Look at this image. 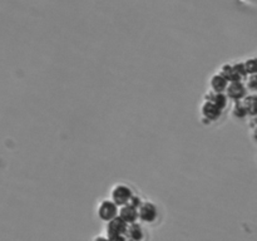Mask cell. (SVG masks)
<instances>
[{
  "mask_svg": "<svg viewBox=\"0 0 257 241\" xmlns=\"http://www.w3.org/2000/svg\"><path fill=\"white\" fill-rule=\"evenodd\" d=\"M232 114L233 117L238 118V119H242V118L247 117V112H246L245 107H243L242 100H236L235 105H233Z\"/></svg>",
  "mask_w": 257,
  "mask_h": 241,
  "instance_id": "12",
  "label": "cell"
},
{
  "mask_svg": "<svg viewBox=\"0 0 257 241\" xmlns=\"http://www.w3.org/2000/svg\"><path fill=\"white\" fill-rule=\"evenodd\" d=\"M125 230H127V223H125L122 218L118 217V216L113 218V220L108 221V225H107L108 238L124 235Z\"/></svg>",
  "mask_w": 257,
  "mask_h": 241,
  "instance_id": "6",
  "label": "cell"
},
{
  "mask_svg": "<svg viewBox=\"0 0 257 241\" xmlns=\"http://www.w3.org/2000/svg\"><path fill=\"white\" fill-rule=\"evenodd\" d=\"M211 84V92L215 93H225L226 88H227L228 80L223 77L221 73H216V74L212 75L210 80Z\"/></svg>",
  "mask_w": 257,
  "mask_h": 241,
  "instance_id": "9",
  "label": "cell"
},
{
  "mask_svg": "<svg viewBox=\"0 0 257 241\" xmlns=\"http://www.w3.org/2000/svg\"><path fill=\"white\" fill-rule=\"evenodd\" d=\"M132 196L133 191L131 190V187H128L127 185H123V183L114 186V188L112 190V201L117 206L127 205Z\"/></svg>",
  "mask_w": 257,
  "mask_h": 241,
  "instance_id": "2",
  "label": "cell"
},
{
  "mask_svg": "<svg viewBox=\"0 0 257 241\" xmlns=\"http://www.w3.org/2000/svg\"><path fill=\"white\" fill-rule=\"evenodd\" d=\"M95 241H109V238H104V237H98Z\"/></svg>",
  "mask_w": 257,
  "mask_h": 241,
  "instance_id": "15",
  "label": "cell"
},
{
  "mask_svg": "<svg viewBox=\"0 0 257 241\" xmlns=\"http://www.w3.org/2000/svg\"><path fill=\"white\" fill-rule=\"evenodd\" d=\"M223 110H221L220 108L216 107L213 103L208 102V100H205L201 107V114H202V119L205 122H213V120H217L218 118L221 117Z\"/></svg>",
  "mask_w": 257,
  "mask_h": 241,
  "instance_id": "5",
  "label": "cell"
},
{
  "mask_svg": "<svg viewBox=\"0 0 257 241\" xmlns=\"http://www.w3.org/2000/svg\"><path fill=\"white\" fill-rule=\"evenodd\" d=\"M158 217V208L152 202H142L138 207V218L143 222H155Z\"/></svg>",
  "mask_w": 257,
  "mask_h": 241,
  "instance_id": "3",
  "label": "cell"
},
{
  "mask_svg": "<svg viewBox=\"0 0 257 241\" xmlns=\"http://www.w3.org/2000/svg\"><path fill=\"white\" fill-rule=\"evenodd\" d=\"M247 84L246 85V88H247V90H252V92H255L256 90V87H257V82H256V74H251V75H247Z\"/></svg>",
  "mask_w": 257,
  "mask_h": 241,
  "instance_id": "14",
  "label": "cell"
},
{
  "mask_svg": "<svg viewBox=\"0 0 257 241\" xmlns=\"http://www.w3.org/2000/svg\"><path fill=\"white\" fill-rule=\"evenodd\" d=\"M225 93L228 99L236 102V100H242L247 95V88L243 80H232V82H228Z\"/></svg>",
  "mask_w": 257,
  "mask_h": 241,
  "instance_id": "1",
  "label": "cell"
},
{
  "mask_svg": "<svg viewBox=\"0 0 257 241\" xmlns=\"http://www.w3.org/2000/svg\"><path fill=\"white\" fill-rule=\"evenodd\" d=\"M205 100L213 103L216 107L220 108L221 110L226 109L228 104V97L226 95V93H215V92H208L205 95Z\"/></svg>",
  "mask_w": 257,
  "mask_h": 241,
  "instance_id": "8",
  "label": "cell"
},
{
  "mask_svg": "<svg viewBox=\"0 0 257 241\" xmlns=\"http://www.w3.org/2000/svg\"><path fill=\"white\" fill-rule=\"evenodd\" d=\"M242 104L243 107H245L246 112H247V115H252V117H255L257 112L256 94L246 95V97L242 99Z\"/></svg>",
  "mask_w": 257,
  "mask_h": 241,
  "instance_id": "11",
  "label": "cell"
},
{
  "mask_svg": "<svg viewBox=\"0 0 257 241\" xmlns=\"http://www.w3.org/2000/svg\"><path fill=\"white\" fill-rule=\"evenodd\" d=\"M124 235L130 241H142L143 228L137 222L130 223V225H127V230H125Z\"/></svg>",
  "mask_w": 257,
  "mask_h": 241,
  "instance_id": "10",
  "label": "cell"
},
{
  "mask_svg": "<svg viewBox=\"0 0 257 241\" xmlns=\"http://www.w3.org/2000/svg\"><path fill=\"white\" fill-rule=\"evenodd\" d=\"M118 217L122 218L127 225L133 222H137L138 220V208H136L135 206L130 205H123L120 206V210H118Z\"/></svg>",
  "mask_w": 257,
  "mask_h": 241,
  "instance_id": "7",
  "label": "cell"
},
{
  "mask_svg": "<svg viewBox=\"0 0 257 241\" xmlns=\"http://www.w3.org/2000/svg\"><path fill=\"white\" fill-rule=\"evenodd\" d=\"M98 216H99V218L102 221L108 222V221L113 220V218L118 216V206L113 201H102L99 207H98Z\"/></svg>",
  "mask_w": 257,
  "mask_h": 241,
  "instance_id": "4",
  "label": "cell"
},
{
  "mask_svg": "<svg viewBox=\"0 0 257 241\" xmlns=\"http://www.w3.org/2000/svg\"><path fill=\"white\" fill-rule=\"evenodd\" d=\"M243 69H245L246 77L251 74H256V59L252 58V59H247L246 62L242 63Z\"/></svg>",
  "mask_w": 257,
  "mask_h": 241,
  "instance_id": "13",
  "label": "cell"
}]
</instances>
